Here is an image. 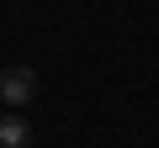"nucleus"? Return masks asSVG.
<instances>
[{
    "mask_svg": "<svg viewBox=\"0 0 159 148\" xmlns=\"http://www.w3.org/2000/svg\"><path fill=\"white\" fill-rule=\"evenodd\" d=\"M37 95V69L32 63H11V69H0V106H27Z\"/></svg>",
    "mask_w": 159,
    "mask_h": 148,
    "instance_id": "obj_1",
    "label": "nucleus"
},
{
    "mask_svg": "<svg viewBox=\"0 0 159 148\" xmlns=\"http://www.w3.org/2000/svg\"><path fill=\"white\" fill-rule=\"evenodd\" d=\"M0 148H32V127L21 111H6L0 116Z\"/></svg>",
    "mask_w": 159,
    "mask_h": 148,
    "instance_id": "obj_2",
    "label": "nucleus"
}]
</instances>
